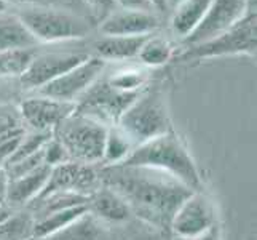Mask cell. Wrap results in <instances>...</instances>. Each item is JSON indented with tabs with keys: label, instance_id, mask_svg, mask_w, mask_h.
I'll return each mask as SVG.
<instances>
[{
	"label": "cell",
	"instance_id": "6da1fadb",
	"mask_svg": "<svg viewBox=\"0 0 257 240\" xmlns=\"http://www.w3.org/2000/svg\"><path fill=\"white\" fill-rule=\"evenodd\" d=\"M101 183L128 203L141 223L171 234V221L181 203L193 192L176 178L146 167L105 165Z\"/></svg>",
	"mask_w": 257,
	"mask_h": 240
},
{
	"label": "cell",
	"instance_id": "7a4b0ae2",
	"mask_svg": "<svg viewBox=\"0 0 257 240\" xmlns=\"http://www.w3.org/2000/svg\"><path fill=\"white\" fill-rule=\"evenodd\" d=\"M118 165L146 167L176 178L192 191H201V176L193 157L173 130L138 144Z\"/></svg>",
	"mask_w": 257,
	"mask_h": 240
},
{
	"label": "cell",
	"instance_id": "3957f363",
	"mask_svg": "<svg viewBox=\"0 0 257 240\" xmlns=\"http://www.w3.org/2000/svg\"><path fill=\"white\" fill-rule=\"evenodd\" d=\"M117 127L125 133L135 147L171 130L170 114L162 90L141 92L120 115Z\"/></svg>",
	"mask_w": 257,
	"mask_h": 240
},
{
	"label": "cell",
	"instance_id": "277c9868",
	"mask_svg": "<svg viewBox=\"0 0 257 240\" xmlns=\"http://www.w3.org/2000/svg\"><path fill=\"white\" fill-rule=\"evenodd\" d=\"M107 130L104 123L74 111L53 130V136L63 144L69 160L94 165L102 162Z\"/></svg>",
	"mask_w": 257,
	"mask_h": 240
},
{
	"label": "cell",
	"instance_id": "5b68a950",
	"mask_svg": "<svg viewBox=\"0 0 257 240\" xmlns=\"http://www.w3.org/2000/svg\"><path fill=\"white\" fill-rule=\"evenodd\" d=\"M18 15L37 42L56 43L77 40L86 37L90 32V24L83 18L56 8L34 5L23 8Z\"/></svg>",
	"mask_w": 257,
	"mask_h": 240
},
{
	"label": "cell",
	"instance_id": "8992f818",
	"mask_svg": "<svg viewBox=\"0 0 257 240\" xmlns=\"http://www.w3.org/2000/svg\"><path fill=\"white\" fill-rule=\"evenodd\" d=\"M255 10L244 15L236 24L208 42L185 48L179 56L182 61L209 59L228 55H255Z\"/></svg>",
	"mask_w": 257,
	"mask_h": 240
},
{
	"label": "cell",
	"instance_id": "52a82bcc",
	"mask_svg": "<svg viewBox=\"0 0 257 240\" xmlns=\"http://www.w3.org/2000/svg\"><path fill=\"white\" fill-rule=\"evenodd\" d=\"M105 61L97 56H88L83 63L69 69L61 77L47 84L37 90V95L47 96L61 103L75 104L80 98L90 90V87L101 78L104 72Z\"/></svg>",
	"mask_w": 257,
	"mask_h": 240
},
{
	"label": "cell",
	"instance_id": "ba28073f",
	"mask_svg": "<svg viewBox=\"0 0 257 240\" xmlns=\"http://www.w3.org/2000/svg\"><path fill=\"white\" fill-rule=\"evenodd\" d=\"M251 10H255V0H212L197 29L185 37L182 43L189 48L214 39L236 24Z\"/></svg>",
	"mask_w": 257,
	"mask_h": 240
},
{
	"label": "cell",
	"instance_id": "9c48e42d",
	"mask_svg": "<svg viewBox=\"0 0 257 240\" xmlns=\"http://www.w3.org/2000/svg\"><path fill=\"white\" fill-rule=\"evenodd\" d=\"M216 226V207L205 192L193 191L177 208L171 221V234L193 240Z\"/></svg>",
	"mask_w": 257,
	"mask_h": 240
},
{
	"label": "cell",
	"instance_id": "30bf717a",
	"mask_svg": "<svg viewBox=\"0 0 257 240\" xmlns=\"http://www.w3.org/2000/svg\"><path fill=\"white\" fill-rule=\"evenodd\" d=\"M90 56L88 53L80 51H59V53H43L34 58L29 69L20 77V82L26 92H37L55 78L61 77L69 69Z\"/></svg>",
	"mask_w": 257,
	"mask_h": 240
},
{
	"label": "cell",
	"instance_id": "8fae6325",
	"mask_svg": "<svg viewBox=\"0 0 257 240\" xmlns=\"http://www.w3.org/2000/svg\"><path fill=\"white\" fill-rule=\"evenodd\" d=\"M102 186L99 172H96L93 165L69 162L59 164L56 167H51L50 178L43 188L40 195H45L50 192H75L90 197V195L97 191ZM39 195V197H40Z\"/></svg>",
	"mask_w": 257,
	"mask_h": 240
},
{
	"label": "cell",
	"instance_id": "7c38bea8",
	"mask_svg": "<svg viewBox=\"0 0 257 240\" xmlns=\"http://www.w3.org/2000/svg\"><path fill=\"white\" fill-rule=\"evenodd\" d=\"M160 28V20L154 12L141 10H117L104 18L99 24V32L105 37H143L154 34Z\"/></svg>",
	"mask_w": 257,
	"mask_h": 240
},
{
	"label": "cell",
	"instance_id": "4fadbf2b",
	"mask_svg": "<svg viewBox=\"0 0 257 240\" xmlns=\"http://www.w3.org/2000/svg\"><path fill=\"white\" fill-rule=\"evenodd\" d=\"M74 111L75 104L61 103L40 95L21 103L23 119L34 131H53Z\"/></svg>",
	"mask_w": 257,
	"mask_h": 240
},
{
	"label": "cell",
	"instance_id": "5bb4252c",
	"mask_svg": "<svg viewBox=\"0 0 257 240\" xmlns=\"http://www.w3.org/2000/svg\"><path fill=\"white\" fill-rule=\"evenodd\" d=\"M50 173H51V167L43 164L28 175L8 180L7 205L24 207V205H28V203L34 202L42 194L43 188H45Z\"/></svg>",
	"mask_w": 257,
	"mask_h": 240
},
{
	"label": "cell",
	"instance_id": "9a60e30c",
	"mask_svg": "<svg viewBox=\"0 0 257 240\" xmlns=\"http://www.w3.org/2000/svg\"><path fill=\"white\" fill-rule=\"evenodd\" d=\"M88 211L99 219L101 223H112V224L128 223L133 216L128 203L117 192H113L104 184L90 195Z\"/></svg>",
	"mask_w": 257,
	"mask_h": 240
},
{
	"label": "cell",
	"instance_id": "2e32d148",
	"mask_svg": "<svg viewBox=\"0 0 257 240\" xmlns=\"http://www.w3.org/2000/svg\"><path fill=\"white\" fill-rule=\"evenodd\" d=\"M147 37L149 35H143V37H121V35L105 37L102 35L94 43L96 56L102 61H126L138 58V53Z\"/></svg>",
	"mask_w": 257,
	"mask_h": 240
},
{
	"label": "cell",
	"instance_id": "e0dca14e",
	"mask_svg": "<svg viewBox=\"0 0 257 240\" xmlns=\"http://www.w3.org/2000/svg\"><path fill=\"white\" fill-rule=\"evenodd\" d=\"M212 0H184L176 8H173L171 31L181 40L197 29V26L205 18Z\"/></svg>",
	"mask_w": 257,
	"mask_h": 240
},
{
	"label": "cell",
	"instance_id": "ac0fdd59",
	"mask_svg": "<svg viewBox=\"0 0 257 240\" xmlns=\"http://www.w3.org/2000/svg\"><path fill=\"white\" fill-rule=\"evenodd\" d=\"M37 240H110V234L104 223L86 211L67 227Z\"/></svg>",
	"mask_w": 257,
	"mask_h": 240
},
{
	"label": "cell",
	"instance_id": "d6986e66",
	"mask_svg": "<svg viewBox=\"0 0 257 240\" xmlns=\"http://www.w3.org/2000/svg\"><path fill=\"white\" fill-rule=\"evenodd\" d=\"M37 40L26 28L20 15L0 13V51L37 47Z\"/></svg>",
	"mask_w": 257,
	"mask_h": 240
},
{
	"label": "cell",
	"instance_id": "ffe728a7",
	"mask_svg": "<svg viewBox=\"0 0 257 240\" xmlns=\"http://www.w3.org/2000/svg\"><path fill=\"white\" fill-rule=\"evenodd\" d=\"M86 211H88V205H78V207L51 213V215L45 218L37 219L34 226V240L48 237L51 234L58 232V230L67 227L69 224H72L75 219L83 216Z\"/></svg>",
	"mask_w": 257,
	"mask_h": 240
},
{
	"label": "cell",
	"instance_id": "44dd1931",
	"mask_svg": "<svg viewBox=\"0 0 257 240\" xmlns=\"http://www.w3.org/2000/svg\"><path fill=\"white\" fill-rule=\"evenodd\" d=\"M35 56V47L0 51V77H21L29 69Z\"/></svg>",
	"mask_w": 257,
	"mask_h": 240
},
{
	"label": "cell",
	"instance_id": "7402d4cb",
	"mask_svg": "<svg viewBox=\"0 0 257 240\" xmlns=\"http://www.w3.org/2000/svg\"><path fill=\"white\" fill-rule=\"evenodd\" d=\"M133 149H135V144L131 143L128 136L117 125L109 127L104 143L102 162L105 165H118L131 154Z\"/></svg>",
	"mask_w": 257,
	"mask_h": 240
},
{
	"label": "cell",
	"instance_id": "603a6c76",
	"mask_svg": "<svg viewBox=\"0 0 257 240\" xmlns=\"http://www.w3.org/2000/svg\"><path fill=\"white\" fill-rule=\"evenodd\" d=\"M35 219L31 211L12 213L0 224V240H31L34 238Z\"/></svg>",
	"mask_w": 257,
	"mask_h": 240
},
{
	"label": "cell",
	"instance_id": "cb8c5ba5",
	"mask_svg": "<svg viewBox=\"0 0 257 240\" xmlns=\"http://www.w3.org/2000/svg\"><path fill=\"white\" fill-rule=\"evenodd\" d=\"M171 56H173L171 43L165 37H158V35H149L138 53L141 63L149 67L163 66L171 59Z\"/></svg>",
	"mask_w": 257,
	"mask_h": 240
},
{
	"label": "cell",
	"instance_id": "d4e9b609",
	"mask_svg": "<svg viewBox=\"0 0 257 240\" xmlns=\"http://www.w3.org/2000/svg\"><path fill=\"white\" fill-rule=\"evenodd\" d=\"M147 74L141 69H121L117 70L107 78V84L115 90L123 93H141L143 87L146 85Z\"/></svg>",
	"mask_w": 257,
	"mask_h": 240
},
{
	"label": "cell",
	"instance_id": "484cf974",
	"mask_svg": "<svg viewBox=\"0 0 257 240\" xmlns=\"http://www.w3.org/2000/svg\"><path fill=\"white\" fill-rule=\"evenodd\" d=\"M64 162H69V155L63 144L53 136L43 147V164H47L48 167H56Z\"/></svg>",
	"mask_w": 257,
	"mask_h": 240
},
{
	"label": "cell",
	"instance_id": "4316f807",
	"mask_svg": "<svg viewBox=\"0 0 257 240\" xmlns=\"http://www.w3.org/2000/svg\"><path fill=\"white\" fill-rule=\"evenodd\" d=\"M126 240H166V234L143 223V227H138L135 232H131Z\"/></svg>",
	"mask_w": 257,
	"mask_h": 240
},
{
	"label": "cell",
	"instance_id": "83f0119b",
	"mask_svg": "<svg viewBox=\"0 0 257 240\" xmlns=\"http://www.w3.org/2000/svg\"><path fill=\"white\" fill-rule=\"evenodd\" d=\"M117 7L123 10H141V12H157L150 0H115Z\"/></svg>",
	"mask_w": 257,
	"mask_h": 240
},
{
	"label": "cell",
	"instance_id": "f1b7e54d",
	"mask_svg": "<svg viewBox=\"0 0 257 240\" xmlns=\"http://www.w3.org/2000/svg\"><path fill=\"white\" fill-rule=\"evenodd\" d=\"M21 130V127L18 125L16 120L10 115H5V114H0V138H4L7 135H12L13 131Z\"/></svg>",
	"mask_w": 257,
	"mask_h": 240
},
{
	"label": "cell",
	"instance_id": "f546056e",
	"mask_svg": "<svg viewBox=\"0 0 257 240\" xmlns=\"http://www.w3.org/2000/svg\"><path fill=\"white\" fill-rule=\"evenodd\" d=\"M85 2L90 5L96 13H104V15H109L115 10V0H85Z\"/></svg>",
	"mask_w": 257,
	"mask_h": 240
},
{
	"label": "cell",
	"instance_id": "4dcf8cb0",
	"mask_svg": "<svg viewBox=\"0 0 257 240\" xmlns=\"http://www.w3.org/2000/svg\"><path fill=\"white\" fill-rule=\"evenodd\" d=\"M193 240H222V238H220V230L216 224L209 227L208 230H205L203 234H200L198 237H195Z\"/></svg>",
	"mask_w": 257,
	"mask_h": 240
},
{
	"label": "cell",
	"instance_id": "1f68e13d",
	"mask_svg": "<svg viewBox=\"0 0 257 240\" xmlns=\"http://www.w3.org/2000/svg\"><path fill=\"white\" fill-rule=\"evenodd\" d=\"M7 188H8V178L4 172H0V205H7Z\"/></svg>",
	"mask_w": 257,
	"mask_h": 240
},
{
	"label": "cell",
	"instance_id": "d6a6232c",
	"mask_svg": "<svg viewBox=\"0 0 257 240\" xmlns=\"http://www.w3.org/2000/svg\"><path fill=\"white\" fill-rule=\"evenodd\" d=\"M12 213H13V210L8 205H0V224H2L4 221L12 215Z\"/></svg>",
	"mask_w": 257,
	"mask_h": 240
},
{
	"label": "cell",
	"instance_id": "836d02e7",
	"mask_svg": "<svg viewBox=\"0 0 257 240\" xmlns=\"http://www.w3.org/2000/svg\"><path fill=\"white\" fill-rule=\"evenodd\" d=\"M8 4L10 2H16V4H24V5H28V7H34V5H42L45 0H7Z\"/></svg>",
	"mask_w": 257,
	"mask_h": 240
},
{
	"label": "cell",
	"instance_id": "e575fe53",
	"mask_svg": "<svg viewBox=\"0 0 257 240\" xmlns=\"http://www.w3.org/2000/svg\"><path fill=\"white\" fill-rule=\"evenodd\" d=\"M150 2H152V5L155 7L157 12H165V10H168L166 0H150Z\"/></svg>",
	"mask_w": 257,
	"mask_h": 240
},
{
	"label": "cell",
	"instance_id": "d590c367",
	"mask_svg": "<svg viewBox=\"0 0 257 240\" xmlns=\"http://www.w3.org/2000/svg\"><path fill=\"white\" fill-rule=\"evenodd\" d=\"M182 2H184V0H166V7H168V8H171V10H173V8H176L177 5L182 4Z\"/></svg>",
	"mask_w": 257,
	"mask_h": 240
},
{
	"label": "cell",
	"instance_id": "8d00e7d4",
	"mask_svg": "<svg viewBox=\"0 0 257 240\" xmlns=\"http://www.w3.org/2000/svg\"><path fill=\"white\" fill-rule=\"evenodd\" d=\"M8 8V2L7 0H0V13H5Z\"/></svg>",
	"mask_w": 257,
	"mask_h": 240
},
{
	"label": "cell",
	"instance_id": "74e56055",
	"mask_svg": "<svg viewBox=\"0 0 257 240\" xmlns=\"http://www.w3.org/2000/svg\"><path fill=\"white\" fill-rule=\"evenodd\" d=\"M170 240H190V238H185V237H177V235H171Z\"/></svg>",
	"mask_w": 257,
	"mask_h": 240
},
{
	"label": "cell",
	"instance_id": "f35d334b",
	"mask_svg": "<svg viewBox=\"0 0 257 240\" xmlns=\"http://www.w3.org/2000/svg\"><path fill=\"white\" fill-rule=\"evenodd\" d=\"M0 172H2V167H0Z\"/></svg>",
	"mask_w": 257,
	"mask_h": 240
}]
</instances>
